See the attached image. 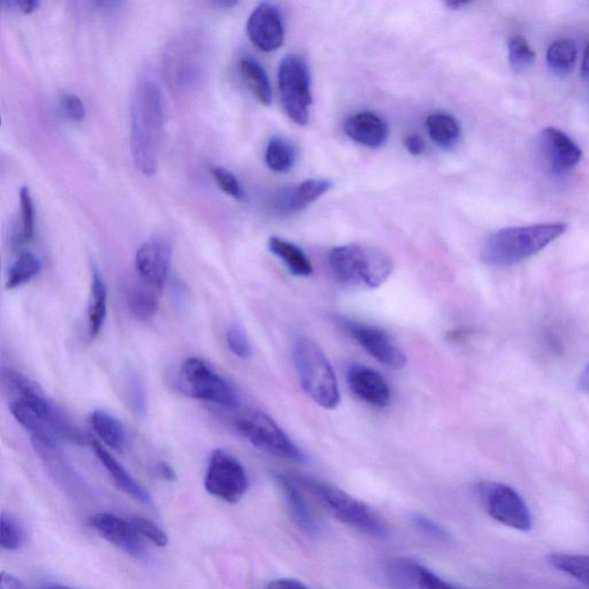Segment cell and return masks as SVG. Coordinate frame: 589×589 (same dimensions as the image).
I'll list each match as a JSON object with an SVG mask.
<instances>
[{
  "label": "cell",
  "instance_id": "cell-3",
  "mask_svg": "<svg viewBox=\"0 0 589 589\" xmlns=\"http://www.w3.org/2000/svg\"><path fill=\"white\" fill-rule=\"evenodd\" d=\"M565 231L560 223L500 229L486 242L483 260L494 267L514 266L539 254Z\"/></svg>",
  "mask_w": 589,
  "mask_h": 589
},
{
  "label": "cell",
  "instance_id": "cell-39",
  "mask_svg": "<svg viewBox=\"0 0 589 589\" xmlns=\"http://www.w3.org/2000/svg\"><path fill=\"white\" fill-rule=\"evenodd\" d=\"M412 523L417 531L427 539L441 543H447L450 541L449 533L431 518L424 515H415L412 517Z\"/></svg>",
  "mask_w": 589,
  "mask_h": 589
},
{
  "label": "cell",
  "instance_id": "cell-12",
  "mask_svg": "<svg viewBox=\"0 0 589 589\" xmlns=\"http://www.w3.org/2000/svg\"><path fill=\"white\" fill-rule=\"evenodd\" d=\"M173 246L165 235H155L137 250L135 266L140 280L162 290L171 272Z\"/></svg>",
  "mask_w": 589,
  "mask_h": 589
},
{
  "label": "cell",
  "instance_id": "cell-11",
  "mask_svg": "<svg viewBox=\"0 0 589 589\" xmlns=\"http://www.w3.org/2000/svg\"><path fill=\"white\" fill-rule=\"evenodd\" d=\"M204 486L217 499L236 503L247 494L250 483L242 463L228 451L216 449L206 469Z\"/></svg>",
  "mask_w": 589,
  "mask_h": 589
},
{
  "label": "cell",
  "instance_id": "cell-16",
  "mask_svg": "<svg viewBox=\"0 0 589 589\" xmlns=\"http://www.w3.org/2000/svg\"><path fill=\"white\" fill-rule=\"evenodd\" d=\"M387 573L394 586L402 589H463L448 583L424 565L407 558L390 561Z\"/></svg>",
  "mask_w": 589,
  "mask_h": 589
},
{
  "label": "cell",
  "instance_id": "cell-6",
  "mask_svg": "<svg viewBox=\"0 0 589 589\" xmlns=\"http://www.w3.org/2000/svg\"><path fill=\"white\" fill-rule=\"evenodd\" d=\"M301 483L341 523L372 538L385 540L390 537L389 526L384 518L365 503L323 481L301 478Z\"/></svg>",
  "mask_w": 589,
  "mask_h": 589
},
{
  "label": "cell",
  "instance_id": "cell-26",
  "mask_svg": "<svg viewBox=\"0 0 589 589\" xmlns=\"http://www.w3.org/2000/svg\"><path fill=\"white\" fill-rule=\"evenodd\" d=\"M269 249L273 255L282 260L289 272L295 275V277L308 278L313 273V266L310 259L294 243L273 236L269 240Z\"/></svg>",
  "mask_w": 589,
  "mask_h": 589
},
{
  "label": "cell",
  "instance_id": "cell-38",
  "mask_svg": "<svg viewBox=\"0 0 589 589\" xmlns=\"http://www.w3.org/2000/svg\"><path fill=\"white\" fill-rule=\"evenodd\" d=\"M212 177L216 181L217 186L224 191L225 194L235 198L237 201H242L244 198V190L239 180L236 179L232 172L225 170L223 167H214L211 170Z\"/></svg>",
  "mask_w": 589,
  "mask_h": 589
},
{
  "label": "cell",
  "instance_id": "cell-46",
  "mask_svg": "<svg viewBox=\"0 0 589 589\" xmlns=\"http://www.w3.org/2000/svg\"><path fill=\"white\" fill-rule=\"evenodd\" d=\"M157 471L159 476L162 477L164 480L167 481H175L177 480V473H175L174 469L170 464L165 462L159 463L157 465Z\"/></svg>",
  "mask_w": 589,
  "mask_h": 589
},
{
  "label": "cell",
  "instance_id": "cell-18",
  "mask_svg": "<svg viewBox=\"0 0 589 589\" xmlns=\"http://www.w3.org/2000/svg\"><path fill=\"white\" fill-rule=\"evenodd\" d=\"M348 385L358 399L372 405V407L384 409L390 403V388L387 381L380 373L370 367L353 364L349 366L347 373Z\"/></svg>",
  "mask_w": 589,
  "mask_h": 589
},
{
  "label": "cell",
  "instance_id": "cell-35",
  "mask_svg": "<svg viewBox=\"0 0 589 589\" xmlns=\"http://www.w3.org/2000/svg\"><path fill=\"white\" fill-rule=\"evenodd\" d=\"M509 61L516 71H524L530 67L534 61V50L531 48L529 42L523 36L511 37L508 43Z\"/></svg>",
  "mask_w": 589,
  "mask_h": 589
},
{
  "label": "cell",
  "instance_id": "cell-24",
  "mask_svg": "<svg viewBox=\"0 0 589 589\" xmlns=\"http://www.w3.org/2000/svg\"><path fill=\"white\" fill-rule=\"evenodd\" d=\"M90 424L107 447L117 451H124L127 448L128 435L126 428L120 420L104 410L91 412Z\"/></svg>",
  "mask_w": 589,
  "mask_h": 589
},
{
  "label": "cell",
  "instance_id": "cell-45",
  "mask_svg": "<svg viewBox=\"0 0 589 589\" xmlns=\"http://www.w3.org/2000/svg\"><path fill=\"white\" fill-rule=\"evenodd\" d=\"M0 589H27L21 581L11 575H7V573H2V585H0Z\"/></svg>",
  "mask_w": 589,
  "mask_h": 589
},
{
  "label": "cell",
  "instance_id": "cell-28",
  "mask_svg": "<svg viewBox=\"0 0 589 589\" xmlns=\"http://www.w3.org/2000/svg\"><path fill=\"white\" fill-rule=\"evenodd\" d=\"M428 135L443 149H449L460 140L461 127L454 117L446 113H434L426 120Z\"/></svg>",
  "mask_w": 589,
  "mask_h": 589
},
{
  "label": "cell",
  "instance_id": "cell-37",
  "mask_svg": "<svg viewBox=\"0 0 589 589\" xmlns=\"http://www.w3.org/2000/svg\"><path fill=\"white\" fill-rule=\"evenodd\" d=\"M129 523L133 525L135 531L142 538L150 540L158 547L167 546V534L157 524L152 522V520L143 517H134L129 520Z\"/></svg>",
  "mask_w": 589,
  "mask_h": 589
},
{
  "label": "cell",
  "instance_id": "cell-30",
  "mask_svg": "<svg viewBox=\"0 0 589 589\" xmlns=\"http://www.w3.org/2000/svg\"><path fill=\"white\" fill-rule=\"evenodd\" d=\"M577 61V48L569 38L555 41L547 51V63L556 74L569 73Z\"/></svg>",
  "mask_w": 589,
  "mask_h": 589
},
{
  "label": "cell",
  "instance_id": "cell-36",
  "mask_svg": "<svg viewBox=\"0 0 589 589\" xmlns=\"http://www.w3.org/2000/svg\"><path fill=\"white\" fill-rule=\"evenodd\" d=\"M226 343L234 356L240 359H248L251 354V344L246 331L239 324H232L226 333Z\"/></svg>",
  "mask_w": 589,
  "mask_h": 589
},
{
  "label": "cell",
  "instance_id": "cell-34",
  "mask_svg": "<svg viewBox=\"0 0 589 589\" xmlns=\"http://www.w3.org/2000/svg\"><path fill=\"white\" fill-rule=\"evenodd\" d=\"M0 526H2V532H0V546L6 550H18L25 545L26 533L24 527L20 525L17 518H14L10 514L2 515L0 519Z\"/></svg>",
  "mask_w": 589,
  "mask_h": 589
},
{
  "label": "cell",
  "instance_id": "cell-22",
  "mask_svg": "<svg viewBox=\"0 0 589 589\" xmlns=\"http://www.w3.org/2000/svg\"><path fill=\"white\" fill-rule=\"evenodd\" d=\"M91 446H93L99 462H101L107 473L110 474L114 484H116L122 492L132 497L135 501L144 504V506H154V501H152L150 494L137 483L132 477V474H130L124 466H122L116 458H114L109 451L101 445V443L93 441L91 442Z\"/></svg>",
  "mask_w": 589,
  "mask_h": 589
},
{
  "label": "cell",
  "instance_id": "cell-13",
  "mask_svg": "<svg viewBox=\"0 0 589 589\" xmlns=\"http://www.w3.org/2000/svg\"><path fill=\"white\" fill-rule=\"evenodd\" d=\"M344 328L351 338L380 364L396 371L402 370L407 365L408 359L404 351L381 328L357 323V321H347L344 323Z\"/></svg>",
  "mask_w": 589,
  "mask_h": 589
},
{
  "label": "cell",
  "instance_id": "cell-51",
  "mask_svg": "<svg viewBox=\"0 0 589 589\" xmlns=\"http://www.w3.org/2000/svg\"><path fill=\"white\" fill-rule=\"evenodd\" d=\"M49 589H75V588L57 585V586H52Z\"/></svg>",
  "mask_w": 589,
  "mask_h": 589
},
{
  "label": "cell",
  "instance_id": "cell-8",
  "mask_svg": "<svg viewBox=\"0 0 589 589\" xmlns=\"http://www.w3.org/2000/svg\"><path fill=\"white\" fill-rule=\"evenodd\" d=\"M180 385L183 393L193 399L236 408L239 404L234 387L208 363L197 357H189L180 370Z\"/></svg>",
  "mask_w": 589,
  "mask_h": 589
},
{
  "label": "cell",
  "instance_id": "cell-48",
  "mask_svg": "<svg viewBox=\"0 0 589 589\" xmlns=\"http://www.w3.org/2000/svg\"><path fill=\"white\" fill-rule=\"evenodd\" d=\"M578 388L583 393H589V364L586 366V369L580 374L578 380Z\"/></svg>",
  "mask_w": 589,
  "mask_h": 589
},
{
  "label": "cell",
  "instance_id": "cell-29",
  "mask_svg": "<svg viewBox=\"0 0 589 589\" xmlns=\"http://www.w3.org/2000/svg\"><path fill=\"white\" fill-rule=\"evenodd\" d=\"M42 264L32 252H21L19 257L11 265L7 274L6 288L9 290L20 288L32 281L40 274Z\"/></svg>",
  "mask_w": 589,
  "mask_h": 589
},
{
  "label": "cell",
  "instance_id": "cell-19",
  "mask_svg": "<svg viewBox=\"0 0 589 589\" xmlns=\"http://www.w3.org/2000/svg\"><path fill=\"white\" fill-rule=\"evenodd\" d=\"M332 182L311 179L300 185L280 191L273 202L274 210L280 214H293L307 208L332 188Z\"/></svg>",
  "mask_w": 589,
  "mask_h": 589
},
{
  "label": "cell",
  "instance_id": "cell-44",
  "mask_svg": "<svg viewBox=\"0 0 589 589\" xmlns=\"http://www.w3.org/2000/svg\"><path fill=\"white\" fill-rule=\"evenodd\" d=\"M10 6L15 7V9L22 13L29 14L40 7V2H36V0H20V2L10 3Z\"/></svg>",
  "mask_w": 589,
  "mask_h": 589
},
{
  "label": "cell",
  "instance_id": "cell-50",
  "mask_svg": "<svg viewBox=\"0 0 589 589\" xmlns=\"http://www.w3.org/2000/svg\"><path fill=\"white\" fill-rule=\"evenodd\" d=\"M465 4H468V2H451V3H448L447 5L450 7H453V9H458V7L463 6Z\"/></svg>",
  "mask_w": 589,
  "mask_h": 589
},
{
  "label": "cell",
  "instance_id": "cell-42",
  "mask_svg": "<svg viewBox=\"0 0 589 589\" xmlns=\"http://www.w3.org/2000/svg\"><path fill=\"white\" fill-rule=\"evenodd\" d=\"M405 148L412 156H422L426 150V144L418 135L408 136L404 141Z\"/></svg>",
  "mask_w": 589,
  "mask_h": 589
},
{
  "label": "cell",
  "instance_id": "cell-31",
  "mask_svg": "<svg viewBox=\"0 0 589 589\" xmlns=\"http://www.w3.org/2000/svg\"><path fill=\"white\" fill-rule=\"evenodd\" d=\"M265 160L267 166L277 173L292 170L296 162V150L292 144L281 137H273L266 148Z\"/></svg>",
  "mask_w": 589,
  "mask_h": 589
},
{
  "label": "cell",
  "instance_id": "cell-5",
  "mask_svg": "<svg viewBox=\"0 0 589 589\" xmlns=\"http://www.w3.org/2000/svg\"><path fill=\"white\" fill-rule=\"evenodd\" d=\"M293 362L300 384L321 408L339 407L341 396L333 367L315 341L298 336L293 343Z\"/></svg>",
  "mask_w": 589,
  "mask_h": 589
},
{
  "label": "cell",
  "instance_id": "cell-43",
  "mask_svg": "<svg viewBox=\"0 0 589 589\" xmlns=\"http://www.w3.org/2000/svg\"><path fill=\"white\" fill-rule=\"evenodd\" d=\"M266 589H310L302 581L296 579L282 578L271 581Z\"/></svg>",
  "mask_w": 589,
  "mask_h": 589
},
{
  "label": "cell",
  "instance_id": "cell-33",
  "mask_svg": "<svg viewBox=\"0 0 589 589\" xmlns=\"http://www.w3.org/2000/svg\"><path fill=\"white\" fill-rule=\"evenodd\" d=\"M20 210L21 226L17 237H15L17 246L29 243L35 235V205L32 194L27 187L20 189Z\"/></svg>",
  "mask_w": 589,
  "mask_h": 589
},
{
  "label": "cell",
  "instance_id": "cell-9",
  "mask_svg": "<svg viewBox=\"0 0 589 589\" xmlns=\"http://www.w3.org/2000/svg\"><path fill=\"white\" fill-rule=\"evenodd\" d=\"M279 89L283 109L296 125L308 124L310 118L311 75L307 60L289 55L279 67Z\"/></svg>",
  "mask_w": 589,
  "mask_h": 589
},
{
  "label": "cell",
  "instance_id": "cell-32",
  "mask_svg": "<svg viewBox=\"0 0 589 589\" xmlns=\"http://www.w3.org/2000/svg\"><path fill=\"white\" fill-rule=\"evenodd\" d=\"M548 562L556 570L589 586V556L556 553L549 555Z\"/></svg>",
  "mask_w": 589,
  "mask_h": 589
},
{
  "label": "cell",
  "instance_id": "cell-20",
  "mask_svg": "<svg viewBox=\"0 0 589 589\" xmlns=\"http://www.w3.org/2000/svg\"><path fill=\"white\" fill-rule=\"evenodd\" d=\"M344 130L351 140L371 149L385 145L389 136L386 121L371 112L355 114L347 120Z\"/></svg>",
  "mask_w": 589,
  "mask_h": 589
},
{
  "label": "cell",
  "instance_id": "cell-2",
  "mask_svg": "<svg viewBox=\"0 0 589 589\" xmlns=\"http://www.w3.org/2000/svg\"><path fill=\"white\" fill-rule=\"evenodd\" d=\"M10 409L15 420L32 436V441L87 445L86 434L49 399L37 382L14 399Z\"/></svg>",
  "mask_w": 589,
  "mask_h": 589
},
{
  "label": "cell",
  "instance_id": "cell-17",
  "mask_svg": "<svg viewBox=\"0 0 589 589\" xmlns=\"http://www.w3.org/2000/svg\"><path fill=\"white\" fill-rule=\"evenodd\" d=\"M541 148L547 163L556 174L575 168L583 157V151L560 129L549 127L542 130Z\"/></svg>",
  "mask_w": 589,
  "mask_h": 589
},
{
  "label": "cell",
  "instance_id": "cell-47",
  "mask_svg": "<svg viewBox=\"0 0 589 589\" xmlns=\"http://www.w3.org/2000/svg\"><path fill=\"white\" fill-rule=\"evenodd\" d=\"M581 75H583V79L589 84V43L586 45L583 61H581Z\"/></svg>",
  "mask_w": 589,
  "mask_h": 589
},
{
  "label": "cell",
  "instance_id": "cell-1",
  "mask_svg": "<svg viewBox=\"0 0 589 589\" xmlns=\"http://www.w3.org/2000/svg\"><path fill=\"white\" fill-rule=\"evenodd\" d=\"M130 118V149L135 166L151 177L157 171L165 125L164 99L155 82L145 80L137 84Z\"/></svg>",
  "mask_w": 589,
  "mask_h": 589
},
{
  "label": "cell",
  "instance_id": "cell-7",
  "mask_svg": "<svg viewBox=\"0 0 589 589\" xmlns=\"http://www.w3.org/2000/svg\"><path fill=\"white\" fill-rule=\"evenodd\" d=\"M235 430L255 448L283 460L302 463L304 456L274 420L259 410L241 413L234 420Z\"/></svg>",
  "mask_w": 589,
  "mask_h": 589
},
{
  "label": "cell",
  "instance_id": "cell-40",
  "mask_svg": "<svg viewBox=\"0 0 589 589\" xmlns=\"http://www.w3.org/2000/svg\"><path fill=\"white\" fill-rule=\"evenodd\" d=\"M60 111L64 117L73 122H80L86 118V106L81 99L73 94H65L60 98Z\"/></svg>",
  "mask_w": 589,
  "mask_h": 589
},
{
  "label": "cell",
  "instance_id": "cell-23",
  "mask_svg": "<svg viewBox=\"0 0 589 589\" xmlns=\"http://www.w3.org/2000/svg\"><path fill=\"white\" fill-rule=\"evenodd\" d=\"M107 316V287L98 267L91 273L90 297L88 304V326L91 338L101 333Z\"/></svg>",
  "mask_w": 589,
  "mask_h": 589
},
{
  "label": "cell",
  "instance_id": "cell-10",
  "mask_svg": "<svg viewBox=\"0 0 589 589\" xmlns=\"http://www.w3.org/2000/svg\"><path fill=\"white\" fill-rule=\"evenodd\" d=\"M476 489L487 514L496 522L519 532L533 529L531 510L515 488L494 481H483Z\"/></svg>",
  "mask_w": 589,
  "mask_h": 589
},
{
  "label": "cell",
  "instance_id": "cell-49",
  "mask_svg": "<svg viewBox=\"0 0 589 589\" xmlns=\"http://www.w3.org/2000/svg\"><path fill=\"white\" fill-rule=\"evenodd\" d=\"M236 2H218L216 3L219 7H225V9H231V7L235 6Z\"/></svg>",
  "mask_w": 589,
  "mask_h": 589
},
{
  "label": "cell",
  "instance_id": "cell-21",
  "mask_svg": "<svg viewBox=\"0 0 589 589\" xmlns=\"http://www.w3.org/2000/svg\"><path fill=\"white\" fill-rule=\"evenodd\" d=\"M274 478L283 497H285L289 515L296 525L308 535H318L321 530L318 519L313 514L301 492L298 491V487L294 481L279 473L275 474Z\"/></svg>",
  "mask_w": 589,
  "mask_h": 589
},
{
  "label": "cell",
  "instance_id": "cell-25",
  "mask_svg": "<svg viewBox=\"0 0 589 589\" xmlns=\"http://www.w3.org/2000/svg\"><path fill=\"white\" fill-rule=\"evenodd\" d=\"M141 282V285L127 289L126 302L130 313L137 320L147 323L155 318L158 311L160 290Z\"/></svg>",
  "mask_w": 589,
  "mask_h": 589
},
{
  "label": "cell",
  "instance_id": "cell-27",
  "mask_svg": "<svg viewBox=\"0 0 589 589\" xmlns=\"http://www.w3.org/2000/svg\"><path fill=\"white\" fill-rule=\"evenodd\" d=\"M240 73L244 83L250 89L260 104L270 106L273 94L269 76L262 65L251 57H244L240 61Z\"/></svg>",
  "mask_w": 589,
  "mask_h": 589
},
{
  "label": "cell",
  "instance_id": "cell-14",
  "mask_svg": "<svg viewBox=\"0 0 589 589\" xmlns=\"http://www.w3.org/2000/svg\"><path fill=\"white\" fill-rule=\"evenodd\" d=\"M247 32L259 50L273 52L280 49L285 41V26L278 7L260 3L249 17Z\"/></svg>",
  "mask_w": 589,
  "mask_h": 589
},
{
  "label": "cell",
  "instance_id": "cell-4",
  "mask_svg": "<svg viewBox=\"0 0 589 589\" xmlns=\"http://www.w3.org/2000/svg\"><path fill=\"white\" fill-rule=\"evenodd\" d=\"M328 263L336 280L353 287L379 288L393 273V260L386 252L362 244L334 248Z\"/></svg>",
  "mask_w": 589,
  "mask_h": 589
},
{
  "label": "cell",
  "instance_id": "cell-41",
  "mask_svg": "<svg viewBox=\"0 0 589 589\" xmlns=\"http://www.w3.org/2000/svg\"><path fill=\"white\" fill-rule=\"evenodd\" d=\"M128 399L130 407L137 415L143 416L147 411V399H145V390L142 382L136 376H132L128 381Z\"/></svg>",
  "mask_w": 589,
  "mask_h": 589
},
{
  "label": "cell",
  "instance_id": "cell-15",
  "mask_svg": "<svg viewBox=\"0 0 589 589\" xmlns=\"http://www.w3.org/2000/svg\"><path fill=\"white\" fill-rule=\"evenodd\" d=\"M89 525L101 535L103 539L122 552L140 558L145 554L142 537L132 524L116 515L96 514L89 519Z\"/></svg>",
  "mask_w": 589,
  "mask_h": 589
}]
</instances>
